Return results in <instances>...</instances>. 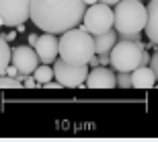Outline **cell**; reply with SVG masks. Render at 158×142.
Wrapping results in <instances>:
<instances>
[{"instance_id":"7","label":"cell","mask_w":158,"mask_h":142,"mask_svg":"<svg viewBox=\"0 0 158 142\" xmlns=\"http://www.w3.org/2000/svg\"><path fill=\"white\" fill-rule=\"evenodd\" d=\"M31 19V0H0V25L19 27Z\"/></svg>"},{"instance_id":"23","label":"cell","mask_w":158,"mask_h":142,"mask_svg":"<svg viewBox=\"0 0 158 142\" xmlns=\"http://www.w3.org/2000/svg\"><path fill=\"white\" fill-rule=\"evenodd\" d=\"M43 87H45V89H58V87H62V83H60V80H58V83H53V80H49V83H45Z\"/></svg>"},{"instance_id":"27","label":"cell","mask_w":158,"mask_h":142,"mask_svg":"<svg viewBox=\"0 0 158 142\" xmlns=\"http://www.w3.org/2000/svg\"><path fill=\"white\" fill-rule=\"evenodd\" d=\"M84 2H86V4L90 6V4H97V2H101V0H84Z\"/></svg>"},{"instance_id":"9","label":"cell","mask_w":158,"mask_h":142,"mask_svg":"<svg viewBox=\"0 0 158 142\" xmlns=\"http://www.w3.org/2000/svg\"><path fill=\"white\" fill-rule=\"evenodd\" d=\"M35 49L41 58V64H53L60 56V39L56 33L43 31V35H39V41L35 43Z\"/></svg>"},{"instance_id":"24","label":"cell","mask_w":158,"mask_h":142,"mask_svg":"<svg viewBox=\"0 0 158 142\" xmlns=\"http://www.w3.org/2000/svg\"><path fill=\"white\" fill-rule=\"evenodd\" d=\"M37 41H39V35H37V33H31V35H29V45L35 47V43H37Z\"/></svg>"},{"instance_id":"8","label":"cell","mask_w":158,"mask_h":142,"mask_svg":"<svg viewBox=\"0 0 158 142\" xmlns=\"http://www.w3.org/2000/svg\"><path fill=\"white\" fill-rule=\"evenodd\" d=\"M12 64L19 68L21 74H33L37 70V66L41 64V58L35 47L31 45H17L12 47Z\"/></svg>"},{"instance_id":"17","label":"cell","mask_w":158,"mask_h":142,"mask_svg":"<svg viewBox=\"0 0 158 142\" xmlns=\"http://www.w3.org/2000/svg\"><path fill=\"white\" fill-rule=\"evenodd\" d=\"M25 87H27V89H35V87H39V80L35 78V74H27V76H25Z\"/></svg>"},{"instance_id":"18","label":"cell","mask_w":158,"mask_h":142,"mask_svg":"<svg viewBox=\"0 0 158 142\" xmlns=\"http://www.w3.org/2000/svg\"><path fill=\"white\" fill-rule=\"evenodd\" d=\"M99 60H101V66H111V52L109 54H99Z\"/></svg>"},{"instance_id":"14","label":"cell","mask_w":158,"mask_h":142,"mask_svg":"<svg viewBox=\"0 0 158 142\" xmlns=\"http://www.w3.org/2000/svg\"><path fill=\"white\" fill-rule=\"evenodd\" d=\"M12 64V47L8 45V39L2 37L0 39V74H4V70Z\"/></svg>"},{"instance_id":"2","label":"cell","mask_w":158,"mask_h":142,"mask_svg":"<svg viewBox=\"0 0 158 142\" xmlns=\"http://www.w3.org/2000/svg\"><path fill=\"white\" fill-rule=\"evenodd\" d=\"M93 56H97V43H94V35L88 33L84 23L60 35V58L62 60L70 64H88Z\"/></svg>"},{"instance_id":"16","label":"cell","mask_w":158,"mask_h":142,"mask_svg":"<svg viewBox=\"0 0 158 142\" xmlns=\"http://www.w3.org/2000/svg\"><path fill=\"white\" fill-rule=\"evenodd\" d=\"M117 87H121V89H131L134 87L131 72H117Z\"/></svg>"},{"instance_id":"20","label":"cell","mask_w":158,"mask_h":142,"mask_svg":"<svg viewBox=\"0 0 158 142\" xmlns=\"http://www.w3.org/2000/svg\"><path fill=\"white\" fill-rule=\"evenodd\" d=\"M150 66H152V70L156 72V76H158V52L152 54V60H150Z\"/></svg>"},{"instance_id":"6","label":"cell","mask_w":158,"mask_h":142,"mask_svg":"<svg viewBox=\"0 0 158 142\" xmlns=\"http://www.w3.org/2000/svg\"><path fill=\"white\" fill-rule=\"evenodd\" d=\"M53 70H56V80H60L62 87L76 89V87H84L86 84L88 64H70V62L58 58L53 62Z\"/></svg>"},{"instance_id":"12","label":"cell","mask_w":158,"mask_h":142,"mask_svg":"<svg viewBox=\"0 0 158 142\" xmlns=\"http://www.w3.org/2000/svg\"><path fill=\"white\" fill-rule=\"evenodd\" d=\"M146 35L150 41L158 43V0L148 2V23H146Z\"/></svg>"},{"instance_id":"25","label":"cell","mask_w":158,"mask_h":142,"mask_svg":"<svg viewBox=\"0 0 158 142\" xmlns=\"http://www.w3.org/2000/svg\"><path fill=\"white\" fill-rule=\"evenodd\" d=\"M6 39H8V41H12V39H15V37H17V31H8V33H6Z\"/></svg>"},{"instance_id":"21","label":"cell","mask_w":158,"mask_h":142,"mask_svg":"<svg viewBox=\"0 0 158 142\" xmlns=\"http://www.w3.org/2000/svg\"><path fill=\"white\" fill-rule=\"evenodd\" d=\"M150 60H152V56H150V52H148V47H146V49H144V56H142V66H148Z\"/></svg>"},{"instance_id":"13","label":"cell","mask_w":158,"mask_h":142,"mask_svg":"<svg viewBox=\"0 0 158 142\" xmlns=\"http://www.w3.org/2000/svg\"><path fill=\"white\" fill-rule=\"evenodd\" d=\"M119 41V33L117 29L113 27L107 33H101V35H94V43H97V54H109L115 47V43Z\"/></svg>"},{"instance_id":"10","label":"cell","mask_w":158,"mask_h":142,"mask_svg":"<svg viewBox=\"0 0 158 142\" xmlns=\"http://www.w3.org/2000/svg\"><path fill=\"white\" fill-rule=\"evenodd\" d=\"M86 87H90V89H115L117 76H115L111 66H97L88 72Z\"/></svg>"},{"instance_id":"3","label":"cell","mask_w":158,"mask_h":142,"mask_svg":"<svg viewBox=\"0 0 158 142\" xmlns=\"http://www.w3.org/2000/svg\"><path fill=\"white\" fill-rule=\"evenodd\" d=\"M148 23V6L142 0H119L115 4V29L119 33H142Z\"/></svg>"},{"instance_id":"11","label":"cell","mask_w":158,"mask_h":142,"mask_svg":"<svg viewBox=\"0 0 158 142\" xmlns=\"http://www.w3.org/2000/svg\"><path fill=\"white\" fill-rule=\"evenodd\" d=\"M131 78H134V89H152L158 83V76L152 70V66H138L131 72Z\"/></svg>"},{"instance_id":"15","label":"cell","mask_w":158,"mask_h":142,"mask_svg":"<svg viewBox=\"0 0 158 142\" xmlns=\"http://www.w3.org/2000/svg\"><path fill=\"white\" fill-rule=\"evenodd\" d=\"M52 66H53V64H52ZM52 66H49V64H39V66H37V70L33 72V74H35V78L39 80L41 87H43L45 83H49L52 78H56V70H53Z\"/></svg>"},{"instance_id":"26","label":"cell","mask_w":158,"mask_h":142,"mask_svg":"<svg viewBox=\"0 0 158 142\" xmlns=\"http://www.w3.org/2000/svg\"><path fill=\"white\" fill-rule=\"evenodd\" d=\"M101 2H105V4H109V6H115L119 0H101Z\"/></svg>"},{"instance_id":"5","label":"cell","mask_w":158,"mask_h":142,"mask_svg":"<svg viewBox=\"0 0 158 142\" xmlns=\"http://www.w3.org/2000/svg\"><path fill=\"white\" fill-rule=\"evenodd\" d=\"M82 23L88 29V33H93V35L107 33L109 29L115 27V11H113V6L105 4V2L90 4L86 8V12H84Z\"/></svg>"},{"instance_id":"19","label":"cell","mask_w":158,"mask_h":142,"mask_svg":"<svg viewBox=\"0 0 158 142\" xmlns=\"http://www.w3.org/2000/svg\"><path fill=\"white\" fill-rule=\"evenodd\" d=\"M4 74H8V76H19L21 72H19V68H17L15 64H10V66H8V68L4 70Z\"/></svg>"},{"instance_id":"22","label":"cell","mask_w":158,"mask_h":142,"mask_svg":"<svg viewBox=\"0 0 158 142\" xmlns=\"http://www.w3.org/2000/svg\"><path fill=\"white\" fill-rule=\"evenodd\" d=\"M88 66H93V68H97V66H101V60H99V54L97 56H93V60L88 62Z\"/></svg>"},{"instance_id":"4","label":"cell","mask_w":158,"mask_h":142,"mask_svg":"<svg viewBox=\"0 0 158 142\" xmlns=\"http://www.w3.org/2000/svg\"><path fill=\"white\" fill-rule=\"evenodd\" d=\"M146 45L142 41L131 39H119L111 49V68L115 72H134L138 66H142Z\"/></svg>"},{"instance_id":"1","label":"cell","mask_w":158,"mask_h":142,"mask_svg":"<svg viewBox=\"0 0 158 142\" xmlns=\"http://www.w3.org/2000/svg\"><path fill=\"white\" fill-rule=\"evenodd\" d=\"M88 4L84 0H31V21L47 33H66L82 23Z\"/></svg>"}]
</instances>
